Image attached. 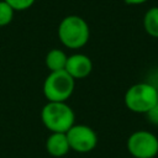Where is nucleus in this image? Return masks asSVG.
<instances>
[{
	"mask_svg": "<svg viewBox=\"0 0 158 158\" xmlns=\"http://www.w3.org/2000/svg\"><path fill=\"white\" fill-rule=\"evenodd\" d=\"M75 89V80L65 72H49L44 78L42 91L47 101L67 102Z\"/></svg>",
	"mask_w": 158,
	"mask_h": 158,
	"instance_id": "4",
	"label": "nucleus"
},
{
	"mask_svg": "<svg viewBox=\"0 0 158 158\" xmlns=\"http://www.w3.org/2000/svg\"><path fill=\"white\" fill-rule=\"evenodd\" d=\"M157 95H158V88H157Z\"/></svg>",
	"mask_w": 158,
	"mask_h": 158,
	"instance_id": "15",
	"label": "nucleus"
},
{
	"mask_svg": "<svg viewBox=\"0 0 158 158\" xmlns=\"http://www.w3.org/2000/svg\"><path fill=\"white\" fill-rule=\"evenodd\" d=\"M126 4L128 5H141V4H144L147 2L148 0H123Z\"/></svg>",
	"mask_w": 158,
	"mask_h": 158,
	"instance_id": "14",
	"label": "nucleus"
},
{
	"mask_svg": "<svg viewBox=\"0 0 158 158\" xmlns=\"http://www.w3.org/2000/svg\"><path fill=\"white\" fill-rule=\"evenodd\" d=\"M58 38L65 48L80 49L89 42V25L78 15H68L58 25Z\"/></svg>",
	"mask_w": 158,
	"mask_h": 158,
	"instance_id": "1",
	"label": "nucleus"
},
{
	"mask_svg": "<svg viewBox=\"0 0 158 158\" xmlns=\"http://www.w3.org/2000/svg\"><path fill=\"white\" fill-rule=\"evenodd\" d=\"M146 116H147V120H148L149 123L158 126V104H157L156 106H153V107L146 114Z\"/></svg>",
	"mask_w": 158,
	"mask_h": 158,
	"instance_id": "13",
	"label": "nucleus"
},
{
	"mask_svg": "<svg viewBox=\"0 0 158 158\" xmlns=\"http://www.w3.org/2000/svg\"><path fill=\"white\" fill-rule=\"evenodd\" d=\"M14 14L15 10L5 0H0V27L10 25L14 19Z\"/></svg>",
	"mask_w": 158,
	"mask_h": 158,
	"instance_id": "11",
	"label": "nucleus"
},
{
	"mask_svg": "<svg viewBox=\"0 0 158 158\" xmlns=\"http://www.w3.org/2000/svg\"><path fill=\"white\" fill-rule=\"evenodd\" d=\"M44 148L47 153L54 158L64 157L69 153L70 147L65 133H58V132H51L46 139Z\"/></svg>",
	"mask_w": 158,
	"mask_h": 158,
	"instance_id": "8",
	"label": "nucleus"
},
{
	"mask_svg": "<svg viewBox=\"0 0 158 158\" xmlns=\"http://www.w3.org/2000/svg\"><path fill=\"white\" fill-rule=\"evenodd\" d=\"M64 70L74 80L85 79L93 72V62L90 57L84 53H73L68 56Z\"/></svg>",
	"mask_w": 158,
	"mask_h": 158,
	"instance_id": "7",
	"label": "nucleus"
},
{
	"mask_svg": "<svg viewBox=\"0 0 158 158\" xmlns=\"http://www.w3.org/2000/svg\"><path fill=\"white\" fill-rule=\"evenodd\" d=\"M67 138L69 142L70 151L77 153H89L94 151L98 146V135L88 125L74 123L67 132Z\"/></svg>",
	"mask_w": 158,
	"mask_h": 158,
	"instance_id": "6",
	"label": "nucleus"
},
{
	"mask_svg": "<svg viewBox=\"0 0 158 158\" xmlns=\"http://www.w3.org/2000/svg\"><path fill=\"white\" fill-rule=\"evenodd\" d=\"M126 107L136 114H147L158 104L157 88L149 83H137L131 85L123 96Z\"/></svg>",
	"mask_w": 158,
	"mask_h": 158,
	"instance_id": "3",
	"label": "nucleus"
},
{
	"mask_svg": "<svg viewBox=\"0 0 158 158\" xmlns=\"http://www.w3.org/2000/svg\"><path fill=\"white\" fill-rule=\"evenodd\" d=\"M41 121L49 132L65 133L75 123V114L68 102L47 101L41 110Z\"/></svg>",
	"mask_w": 158,
	"mask_h": 158,
	"instance_id": "2",
	"label": "nucleus"
},
{
	"mask_svg": "<svg viewBox=\"0 0 158 158\" xmlns=\"http://www.w3.org/2000/svg\"><path fill=\"white\" fill-rule=\"evenodd\" d=\"M15 11H25L30 9L36 0H5Z\"/></svg>",
	"mask_w": 158,
	"mask_h": 158,
	"instance_id": "12",
	"label": "nucleus"
},
{
	"mask_svg": "<svg viewBox=\"0 0 158 158\" xmlns=\"http://www.w3.org/2000/svg\"><path fill=\"white\" fill-rule=\"evenodd\" d=\"M68 54L59 48H52L44 57V64L49 72H59L65 69Z\"/></svg>",
	"mask_w": 158,
	"mask_h": 158,
	"instance_id": "9",
	"label": "nucleus"
},
{
	"mask_svg": "<svg viewBox=\"0 0 158 158\" xmlns=\"http://www.w3.org/2000/svg\"><path fill=\"white\" fill-rule=\"evenodd\" d=\"M144 31L154 38H158V6L148 9L143 16Z\"/></svg>",
	"mask_w": 158,
	"mask_h": 158,
	"instance_id": "10",
	"label": "nucleus"
},
{
	"mask_svg": "<svg viewBox=\"0 0 158 158\" xmlns=\"http://www.w3.org/2000/svg\"><path fill=\"white\" fill-rule=\"evenodd\" d=\"M126 146L133 158H154L158 154V137L151 131H135L128 136Z\"/></svg>",
	"mask_w": 158,
	"mask_h": 158,
	"instance_id": "5",
	"label": "nucleus"
}]
</instances>
